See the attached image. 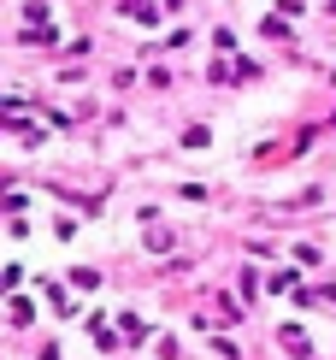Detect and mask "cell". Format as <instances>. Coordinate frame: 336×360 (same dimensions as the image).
I'll return each mask as SVG.
<instances>
[{
  "mask_svg": "<svg viewBox=\"0 0 336 360\" xmlns=\"http://www.w3.org/2000/svg\"><path fill=\"white\" fill-rule=\"evenodd\" d=\"M130 6V18H142V24H154V12H148V0H124Z\"/></svg>",
  "mask_w": 336,
  "mask_h": 360,
  "instance_id": "obj_1",
  "label": "cell"
}]
</instances>
